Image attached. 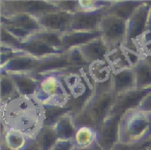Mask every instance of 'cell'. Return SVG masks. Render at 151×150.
<instances>
[{"instance_id":"6da1fadb","label":"cell","mask_w":151,"mask_h":150,"mask_svg":"<svg viewBox=\"0 0 151 150\" xmlns=\"http://www.w3.org/2000/svg\"><path fill=\"white\" fill-rule=\"evenodd\" d=\"M1 123L27 138H34L44 126V106L35 97L17 96L1 102Z\"/></svg>"},{"instance_id":"7a4b0ae2","label":"cell","mask_w":151,"mask_h":150,"mask_svg":"<svg viewBox=\"0 0 151 150\" xmlns=\"http://www.w3.org/2000/svg\"><path fill=\"white\" fill-rule=\"evenodd\" d=\"M117 95L111 87V80L106 83L96 84V89L82 111L73 115V120L78 127H92L99 129L110 116L115 107Z\"/></svg>"},{"instance_id":"3957f363","label":"cell","mask_w":151,"mask_h":150,"mask_svg":"<svg viewBox=\"0 0 151 150\" xmlns=\"http://www.w3.org/2000/svg\"><path fill=\"white\" fill-rule=\"evenodd\" d=\"M151 135V113L139 108L125 112L119 123V142L140 144Z\"/></svg>"},{"instance_id":"277c9868","label":"cell","mask_w":151,"mask_h":150,"mask_svg":"<svg viewBox=\"0 0 151 150\" xmlns=\"http://www.w3.org/2000/svg\"><path fill=\"white\" fill-rule=\"evenodd\" d=\"M61 71H51L38 76L40 85L34 97L42 106L63 107L67 109L69 96L63 82Z\"/></svg>"},{"instance_id":"5b68a950","label":"cell","mask_w":151,"mask_h":150,"mask_svg":"<svg viewBox=\"0 0 151 150\" xmlns=\"http://www.w3.org/2000/svg\"><path fill=\"white\" fill-rule=\"evenodd\" d=\"M150 9L151 1H143L142 5H140L126 21V38L124 47L127 50L141 55H143L141 51V40L146 30Z\"/></svg>"},{"instance_id":"8992f818","label":"cell","mask_w":151,"mask_h":150,"mask_svg":"<svg viewBox=\"0 0 151 150\" xmlns=\"http://www.w3.org/2000/svg\"><path fill=\"white\" fill-rule=\"evenodd\" d=\"M1 17L30 15L40 18L53 12L61 11L53 1H0Z\"/></svg>"},{"instance_id":"52a82bcc","label":"cell","mask_w":151,"mask_h":150,"mask_svg":"<svg viewBox=\"0 0 151 150\" xmlns=\"http://www.w3.org/2000/svg\"><path fill=\"white\" fill-rule=\"evenodd\" d=\"M1 27L5 28L20 43L42 30L37 18L30 15H16L1 17Z\"/></svg>"},{"instance_id":"ba28073f","label":"cell","mask_w":151,"mask_h":150,"mask_svg":"<svg viewBox=\"0 0 151 150\" xmlns=\"http://www.w3.org/2000/svg\"><path fill=\"white\" fill-rule=\"evenodd\" d=\"M103 40L111 50L124 47L126 38V21L113 15L105 14L101 24Z\"/></svg>"},{"instance_id":"9c48e42d","label":"cell","mask_w":151,"mask_h":150,"mask_svg":"<svg viewBox=\"0 0 151 150\" xmlns=\"http://www.w3.org/2000/svg\"><path fill=\"white\" fill-rule=\"evenodd\" d=\"M108 9V7H107ZM107 9L99 11H81L73 14L68 31L97 32L101 31V24Z\"/></svg>"},{"instance_id":"30bf717a","label":"cell","mask_w":151,"mask_h":150,"mask_svg":"<svg viewBox=\"0 0 151 150\" xmlns=\"http://www.w3.org/2000/svg\"><path fill=\"white\" fill-rule=\"evenodd\" d=\"M122 115L111 113L97 129V143L103 150H111L119 142V123Z\"/></svg>"},{"instance_id":"8fae6325","label":"cell","mask_w":151,"mask_h":150,"mask_svg":"<svg viewBox=\"0 0 151 150\" xmlns=\"http://www.w3.org/2000/svg\"><path fill=\"white\" fill-rule=\"evenodd\" d=\"M16 49H19V50L23 51L26 54L38 59L47 58V57L54 56V55L63 53L62 51L58 50V49L51 46L50 44H48L37 33L33 34L29 38L21 42L16 47Z\"/></svg>"},{"instance_id":"7c38bea8","label":"cell","mask_w":151,"mask_h":150,"mask_svg":"<svg viewBox=\"0 0 151 150\" xmlns=\"http://www.w3.org/2000/svg\"><path fill=\"white\" fill-rule=\"evenodd\" d=\"M73 17V14L64 11H57L46 14L37 18V20L44 30L64 34L69 30Z\"/></svg>"},{"instance_id":"4fadbf2b","label":"cell","mask_w":151,"mask_h":150,"mask_svg":"<svg viewBox=\"0 0 151 150\" xmlns=\"http://www.w3.org/2000/svg\"><path fill=\"white\" fill-rule=\"evenodd\" d=\"M111 87L117 96L136 90L137 79L134 67L114 71L111 76Z\"/></svg>"},{"instance_id":"5bb4252c","label":"cell","mask_w":151,"mask_h":150,"mask_svg":"<svg viewBox=\"0 0 151 150\" xmlns=\"http://www.w3.org/2000/svg\"><path fill=\"white\" fill-rule=\"evenodd\" d=\"M80 49L87 64L99 61H108V57L112 51L101 36L86 43L81 46Z\"/></svg>"},{"instance_id":"9a60e30c","label":"cell","mask_w":151,"mask_h":150,"mask_svg":"<svg viewBox=\"0 0 151 150\" xmlns=\"http://www.w3.org/2000/svg\"><path fill=\"white\" fill-rule=\"evenodd\" d=\"M149 93H151V88H147V89H136L134 91L128 92V93L118 95L117 98H116L115 107H114L112 113L123 115L127 111L139 108L142 100Z\"/></svg>"},{"instance_id":"2e32d148","label":"cell","mask_w":151,"mask_h":150,"mask_svg":"<svg viewBox=\"0 0 151 150\" xmlns=\"http://www.w3.org/2000/svg\"><path fill=\"white\" fill-rule=\"evenodd\" d=\"M14 80L18 93L22 96L34 97L38 90L40 79L30 74H7Z\"/></svg>"},{"instance_id":"e0dca14e","label":"cell","mask_w":151,"mask_h":150,"mask_svg":"<svg viewBox=\"0 0 151 150\" xmlns=\"http://www.w3.org/2000/svg\"><path fill=\"white\" fill-rule=\"evenodd\" d=\"M101 36V31L97 32H81V31H67L62 34L61 38V50L63 53L76 47H81L86 43Z\"/></svg>"},{"instance_id":"ac0fdd59","label":"cell","mask_w":151,"mask_h":150,"mask_svg":"<svg viewBox=\"0 0 151 150\" xmlns=\"http://www.w3.org/2000/svg\"><path fill=\"white\" fill-rule=\"evenodd\" d=\"M53 126L60 140H73L78 131V126L73 120V115L69 112L62 115Z\"/></svg>"},{"instance_id":"d6986e66","label":"cell","mask_w":151,"mask_h":150,"mask_svg":"<svg viewBox=\"0 0 151 150\" xmlns=\"http://www.w3.org/2000/svg\"><path fill=\"white\" fill-rule=\"evenodd\" d=\"M143 1H112L106 14L113 15L127 21Z\"/></svg>"},{"instance_id":"ffe728a7","label":"cell","mask_w":151,"mask_h":150,"mask_svg":"<svg viewBox=\"0 0 151 150\" xmlns=\"http://www.w3.org/2000/svg\"><path fill=\"white\" fill-rule=\"evenodd\" d=\"M28 138L24 133L15 129L5 128L1 129V142L4 143L12 150H22L27 142Z\"/></svg>"},{"instance_id":"44dd1931","label":"cell","mask_w":151,"mask_h":150,"mask_svg":"<svg viewBox=\"0 0 151 150\" xmlns=\"http://www.w3.org/2000/svg\"><path fill=\"white\" fill-rule=\"evenodd\" d=\"M134 73L137 79V89L151 88V64L144 58V56L136 64Z\"/></svg>"},{"instance_id":"7402d4cb","label":"cell","mask_w":151,"mask_h":150,"mask_svg":"<svg viewBox=\"0 0 151 150\" xmlns=\"http://www.w3.org/2000/svg\"><path fill=\"white\" fill-rule=\"evenodd\" d=\"M88 73L95 83L101 84L111 80L113 71L108 61H99L88 64Z\"/></svg>"},{"instance_id":"603a6c76","label":"cell","mask_w":151,"mask_h":150,"mask_svg":"<svg viewBox=\"0 0 151 150\" xmlns=\"http://www.w3.org/2000/svg\"><path fill=\"white\" fill-rule=\"evenodd\" d=\"M42 150H51L59 140L54 126L44 125L34 137Z\"/></svg>"},{"instance_id":"cb8c5ba5","label":"cell","mask_w":151,"mask_h":150,"mask_svg":"<svg viewBox=\"0 0 151 150\" xmlns=\"http://www.w3.org/2000/svg\"><path fill=\"white\" fill-rule=\"evenodd\" d=\"M97 141V131L92 127H78L73 138L76 147L88 148Z\"/></svg>"},{"instance_id":"d4e9b609","label":"cell","mask_w":151,"mask_h":150,"mask_svg":"<svg viewBox=\"0 0 151 150\" xmlns=\"http://www.w3.org/2000/svg\"><path fill=\"white\" fill-rule=\"evenodd\" d=\"M18 90L14 80L9 75L1 73V102H4L18 95Z\"/></svg>"},{"instance_id":"484cf974","label":"cell","mask_w":151,"mask_h":150,"mask_svg":"<svg viewBox=\"0 0 151 150\" xmlns=\"http://www.w3.org/2000/svg\"><path fill=\"white\" fill-rule=\"evenodd\" d=\"M141 51H142L143 55L151 51V9L148 17L146 30H145V33L143 35L142 40H141Z\"/></svg>"},{"instance_id":"4316f807","label":"cell","mask_w":151,"mask_h":150,"mask_svg":"<svg viewBox=\"0 0 151 150\" xmlns=\"http://www.w3.org/2000/svg\"><path fill=\"white\" fill-rule=\"evenodd\" d=\"M61 11L70 14H77L82 11L80 1H53Z\"/></svg>"},{"instance_id":"83f0119b","label":"cell","mask_w":151,"mask_h":150,"mask_svg":"<svg viewBox=\"0 0 151 150\" xmlns=\"http://www.w3.org/2000/svg\"><path fill=\"white\" fill-rule=\"evenodd\" d=\"M76 144L73 140H60L53 146L51 150H75Z\"/></svg>"},{"instance_id":"f1b7e54d","label":"cell","mask_w":151,"mask_h":150,"mask_svg":"<svg viewBox=\"0 0 151 150\" xmlns=\"http://www.w3.org/2000/svg\"><path fill=\"white\" fill-rule=\"evenodd\" d=\"M111 150H146L142 144H126L118 142Z\"/></svg>"},{"instance_id":"f546056e","label":"cell","mask_w":151,"mask_h":150,"mask_svg":"<svg viewBox=\"0 0 151 150\" xmlns=\"http://www.w3.org/2000/svg\"><path fill=\"white\" fill-rule=\"evenodd\" d=\"M22 150H42L38 145V143L36 142V140L34 138H28L27 142H26L25 146L23 147Z\"/></svg>"},{"instance_id":"4dcf8cb0","label":"cell","mask_w":151,"mask_h":150,"mask_svg":"<svg viewBox=\"0 0 151 150\" xmlns=\"http://www.w3.org/2000/svg\"><path fill=\"white\" fill-rule=\"evenodd\" d=\"M143 56H144V58L146 59V60L148 61V62L151 64V52H147V53H145V54L143 55Z\"/></svg>"},{"instance_id":"1f68e13d","label":"cell","mask_w":151,"mask_h":150,"mask_svg":"<svg viewBox=\"0 0 151 150\" xmlns=\"http://www.w3.org/2000/svg\"><path fill=\"white\" fill-rule=\"evenodd\" d=\"M1 150H12V149H9V148L7 147L4 143H2V142H1Z\"/></svg>"},{"instance_id":"d6a6232c","label":"cell","mask_w":151,"mask_h":150,"mask_svg":"<svg viewBox=\"0 0 151 150\" xmlns=\"http://www.w3.org/2000/svg\"><path fill=\"white\" fill-rule=\"evenodd\" d=\"M146 150H151V149H148V148H146Z\"/></svg>"},{"instance_id":"836d02e7","label":"cell","mask_w":151,"mask_h":150,"mask_svg":"<svg viewBox=\"0 0 151 150\" xmlns=\"http://www.w3.org/2000/svg\"><path fill=\"white\" fill-rule=\"evenodd\" d=\"M150 52H151V51H150Z\"/></svg>"}]
</instances>
